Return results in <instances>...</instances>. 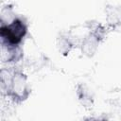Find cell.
Returning <instances> with one entry per match:
<instances>
[{"label":"cell","mask_w":121,"mask_h":121,"mask_svg":"<svg viewBox=\"0 0 121 121\" xmlns=\"http://www.w3.org/2000/svg\"><path fill=\"white\" fill-rule=\"evenodd\" d=\"M26 33V26L20 19L13 20L10 24L1 26L0 36L4 44L9 46H17Z\"/></svg>","instance_id":"1"}]
</instances>
